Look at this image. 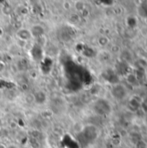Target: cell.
<instances>
[{
  "mask_svg": "<svg viewBox=\"0 0 147 148\" xmlns=\"http://www.w3.org/2000/svg\"><path fill=\"white\" fill-rule=\"evenodd\" d=\"M6 148H17L16 146H9L8 147H6Z\"/></svg>",
  "mask_w": 147,
  "mask_h": 148,
  "instance_id": "8",
  "label": "cell"
},
{
  "mask_svg": "<svg viewBox=\"0 0 147 148\" xmlns=\"http://www.w3.org/2000/svg\"><path fill=\"white\" fill-rule=\"evenodd\" d=\"M105 75H107V82H109L111 83H113V84L119 82V77L113 71L109 70V71H107V74H105Z\"/></svg>",
  "mask_w": 147,
  "mask_h": 148,
  "instance_id": "3",
  "label": "cell"
},
{
  "mask_svg": "<svg viewBox=\"0 0 147 148\" xmlns=\"http://www.w3.org/2000/svg\"><path fill=\"white\" fill-rule=\"evenodd\" d=\"M139 15L143 17L147 18V3H143L139 9Z\"/></svg>",
  "mask_w": 147,
  "mask_h": 148,
  "instance_id": "4",
  "label": "cell"
},
{
  "mask_svg": "<svg viewBox=\"0 0 147 148\" xmlns=\"http://www.w3.org/2000/svg\"><path fill=\"white\" fill-rule=\"evenodd\" d=\"M94 111L100 115H107L111 112V106L106 100H99L94 105Z\"/></svg>",
  "mask_w": 147,
  "mask_h": 148,
  "instance_id": "1",
  "label": "cell"
},
{
  "mask_svg": "<svg viewBox=\"0 0 147 148\" xmlns=\"http://www.w3.org/2000/svg\"><path fill=\"white\" fill-rule=\"evenodd\" d=\"M128 24L131 26V27H134L136 24H137V21L134 17H129L128 18Z\"/></svg>",
  "mask_w": 147,
  "mask_h": 148,
  "instance_id": "6",
  "label": "cell"
},
{
  "mask_svg": "<svg viewBox=\"0 0 147 148\" xmlns=\"http://www.w3.org/2000/svg\"><path fill=\"white\" fill-rule=\"evenodd\" d=\"M130 108L133 109V110H137L139 107V103L136 101V100H132L130 101V104H129Z\"/></svg>",
  "mask_w": 147,
  "mask_h": 148,
  "instance_id": "5",
  "label": "cell"
},
{
  "mask_svg": "<svg viewBox=\"0 0 147 148\" xmlns=\"http://www.w3.org/2000/svg\"><path fill=\"white\" fill-rule=\"evenodd\" d=\"M142 108L144 109V111L147 113V99H146L143 102H142V105H141Z\"/></svg>",
  "mask_w": 147,
  "mask_h": 148,
  "instance_id": "7",
  "label": "cell"
},
{
  "mask_svg": "<svg viewBox=\"0 0 147 148\" xmlns=\"http://www.w3.org/2000/svg\"><path fill=\"white\" fill-rule=\"evenodd\" d=\"M112 94L113 95L119 100L124 99L126 95V91L125 89V88L121 85H116L112 89Z\"/></svg>",
  "mask_w": 147,
  "mask_h": 148,
  "instance_id": "2",
  "label": "cell"
}]
</instances>
